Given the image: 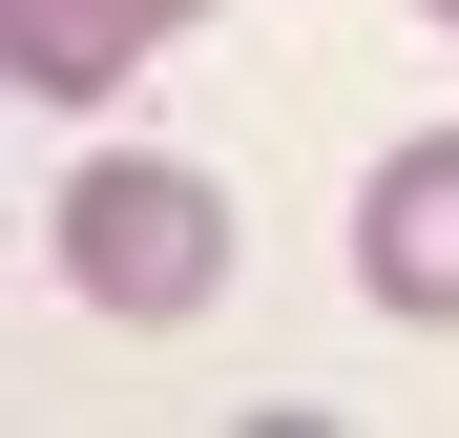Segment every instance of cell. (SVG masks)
Wrapping results in <instances>:
<instances>
[{"mask_svg": "<svg viewBox=\"0 0 459 438\" xmlns=\"http://www.w3.org/2000/svg\"><path fill=\"white\" fill-rule=\"evenodd\" d=\"M63 292L84 313H126V334H188L209 292H230V209H209V167H168V146H84V188H63Z\"/></svg>", "mask_w": 459, "mask_h": 438, "instance_id": "1", "label": "cell"}, {"mask_svg": "<svg viewBox=\"0 0 459 438\" xmlns=\"http://www.w3.org/2000/svg\"><path fill=\"white\" fill-rule=\"evenodd\" d=\"M355 292L397 334H459V125H418L397 167L355 188Z\"/></svg>", "mask_w": 459, "mask_h": 438, "instance_id": "2", "label": "cell"}, {"mask_svg": "<svg viewBox=\"0 0 459 438\" xmlns=\"http://www.w3.org/2000/svg\"><path fill=\"white\" fill-rule=\"evenodd\" d=\"M209 0H0V63H22V105H105L146 42H188Z\"/></svg>", "mask_w": 459, "mask_h": 438, "instance_id": "3", "label": "cell"}, {"mask_svg": "<svg viewBox=\"0 0 459 438\" xmlns=\"http://www.w3.org/2000/svg\"><path fill=\"white\" fill-rule=\"evenodd\" d=\"M438 21H459V0H438Z\"/></svg>", "mask_w": 459, "mask_h": 438, "instance_id": "4", "label": "cell"}]
</instances>
